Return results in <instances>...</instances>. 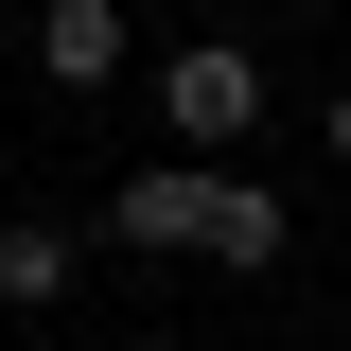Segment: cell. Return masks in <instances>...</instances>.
Listing matches in <instances>:
<instances>
[{
  "instance_id": "8992f818",
  "label": "cell",
  "mask_w": 351,
  "mask_h": 351,
  "mask_svg": "<svg viewBox=\"0 0 351 351\" xmlns=\"http://www.w3.org/2000/svg\"><path fill=\"white\" fill-rule=\"evenodd\" d=\"M316 158H351V88H334V106H316Z\"/></svg>"
},
{
  "instance_id": "3957f363",
  "label": "cell",
  "mask_w": 351,
  "mask_h": 351,
  "mask_svg": "<svg viewBox=\"0 0 351 351\" xmlns=\"http://www.w3.org/2000/svg\"><path fill=\"white\" fill-rule=\"evenodd\" d=\"M36 71L53 88H106L123 71V0H36Z\"/></svg>"
},
{
  "instance_id": "277c9868",
  "label": "cell",
  "mask_w": 351,
  "mask_h": 351,
  "mask_svg": "<svg viewBox=\"0 0 351 351\" xmlns=\"http://www.w3.org/2000/svg\"><path fill=\"white\" fill-rule=\"evenodd\" d=\"M281 246H299V211H281L263 176H211V263H246V281H263Z\"/></svg>"
},
{
  "instance_id": "6da1fadb",
  "label": "cell",
  "mask_w": 351,
  "mask_h": 351,
  "mask_svg": "<svg viewBox=\"0 0 351 351\" xmlns=\"http://www.w3.org/2000/svg\"><path fill=\"white\" fill-rule=\"evenodd\" d=\"M158 123H176V158H211V176H228V141L263 123V53H246V36H193V53L158 71Z\"/></svg>"
},
{
  "instance_id": "5b68a950",
  "label": "cell",
  "mask_w": 351,
  "mask_h": 351,
  "mask_svg": "<svg viewBox=\"0 0 351 351\" xmlns=\"http://www.w3.org/2000/svg\"><path fill=\"white\" fill-rule=\"evenodd\" d=\"M71 281H88L71 228H0V299H71Z\"/></svg>"
},
{
  "instance_id": "7a4b0ae2",
  "label": "cell",
  "mask_w": 351,
  "mask_h": 351,
  "mask_svg": "<svg viewBox=\"0 0 351 351\" xmlns=\"http://www.w3.org/2000/svg\"><path fill=\"white\" fill-rule=\"evenodd\" d=\"M106 246H211V158H141L106 193Z\"/></svg>"
}]
</instances>
